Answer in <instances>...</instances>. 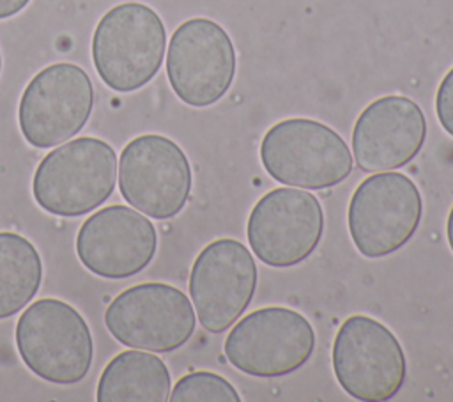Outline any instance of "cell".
Wrapping results in <instances>:
<instances>
[{
  "label": "cell",
  "mask_w": 453,
  "mask_h": 402,
  "mask_svg": "<svg viewBox=\"0 0 453 402\" xmlns=\"http://www.w3.org/2000/svg\"><path fill=\"white\" fill-rule=\"evenodd\" d=\"M117 154L94 136L65 142L48 152L35 168L32 195L37 205L57 216H81L104 204L115 189Z\"/></svg>",
  "instance_id": "obj_1"
},
{
  "label": "cell",
  "mask_w": 453,
  "mask_h": 402,
  "mask_svg": "<svg viewBox=\"0 0 453 402\" xmlns=\"http://www.w3.org/2000/svg\"><path fill=\"white\" fill-rule=\"evenodd\" d=\"M166 30L159 14L140 2L111 7L92 35V60L99 78L117 92L147 85L159 71Z\"/></svg>",
  "instance_id": "obj_2"
},
{
  "label": "cell",
  "mask_w": 453,
  "mask_h": 402,
  "mask_svg": "<svg viewBox=\"0 0 453 402\" xmlns=\"http://www.w3.org/2000/svg\"><path fill=\"white\" fill-rule=\"evenodd\" d=\"M260 161L274 181L303 189L333 188L352 172L347 142L327 124L304 117L273 124L262 138Z\"/></svg>",
  "instance_id": "obj_3"
},
{
  "label": "cell",
  "mask_w": 453,
  "mask_h": 402,
  "mask_svg": "<svg viewBox=\"0 0 453 402\" xmlns=\"http://www.w3.org/2000/svg\"><path fill=\"white\" fill-rule=\"evenodd\" d=\"M16 347L23 363L55 384L81 381L92 365V335L81 313L62 299L42 298L16 322Z\"/></svg>",
  "instance_id": "obj_4"
},
{
  "label": "cell",
  "mask_w": 453,
  "mask_h": 402,
  "mask_svg": "<svg viewBox=\"0 0 453 402\" xmlns=\"http://www.w3.org/2000/svg\"><path fill=\"white\" fill-rule=\"evenodd\" d=\"M331 359L338 384L356 400H389L405 381L407 361L398 338L382 322L363 313L342 322Z\"/></svg>",
  "instance_id": "obj_5"
},
{
  "label": "cell",
  "mask_w": 453,
  "mask_h": 402,
  "mask_svg": "<svg viewBox=\"0 0 453 402\" xmlns=\"http://www.w3.org/2000/svg\"><path fill=\"white\" fill-rule=\"evenodd\" d=\"M423 200L418 186L400 172H379L354 189L347 223L356 250L368 259L398 251L418 230Z\"/></svg>",
  "instance_id": "obj_6"
},
{
  "label": "cell",
  "mask_w": 453,
  "mask_h": 402,
  "mask_svg": "<svg viewBox=\"0 0 453 402\" xmlns=\"http://www.w3.org/2000/svg\"><path fill=\"white\" fill-rule=\"evenodd\" d=\"M315 349L310 321L287 306H265L242 317L225 338L226 359L242 374L274 379L299 370Z\"/></svg>",
  "instance_id": "obj_7"
},
{
  "label": "cell",
  "mask_w": 453,
  "mask_h": 402,
  "mask_svg": "<svg viewBox=\"0 0 453 402\" xmlns=\"http://www.w3.org/2000/svg\"><path fill=\"white\" fill-rule=\"evenodd\" d=\"M104 324L122 345L152 352L182 347L195 331V308L173 285L149 282L122 290L106 308Z\"/></svg>",
  "instance_id": "obj_8"
},
{
  "label": "cell",
  "mask_w": 453,
  "mask_h": 402,
  "mask_svg": "<svg viewBox=\"0 0 453 402\" xmlns=\"http://www.w3.org/2000/svg\"><path fill=\"white\" fill-rule=\"evenodd\" d=\"M191 181L184 151L163 135H140L120 152V195L150 218L168 220L179 214L189 198Z\"/></svg>",
  "instance_id": "obj_9"
},
{
  "label": "cell",
  "mask_w": 453,
  "mask_h": 402,
  "mask_svg": "<svg viewBox=\"0 0 453 402\" xmlns=\"http://www.w3.org/2000/svg\"><path fill=\"white\" fill-rule=\"evenodd\" d=\"M166 76L175 96L189 106L219 101L235 76V48L226 30L209 18L180 23L170 37Z\"/></svg>",
  "instance_id": "obj_10"
},
{
  "label": "cell",
  "mask_w": 453,
  "mask_h": 402,
  "mask_svg": "<svg viewBox=\"0 0 453 402\" xmlns=\"http://www.w3.org/2000/svg\"><path fill=\"white\" fill-rule=\"evenodd\" d=\"M92 104L94 89L88 74L76 64H51L39 71L21 94V135L37 149L55 147L81 131Z\"/></svg>",
  "instance_id": "obj_11"
},
{
  "label": "cell",
  "mask_w": 453,
  "mask_h": 402,
  "mask_svg": "<svg viewBox=\"0 0 453 402\" xmlns=\"http://www.w3.org/2000/svg\"><path fill=\"white\" fill-rule=\"evenodd\" d=\"M324 213L319 198L304 189L274 188L253 205L246 236L251 251L271 267L306 260L320 243Z\"/></svg>",
  "instance_id": "obj_12"
},
{
  "label": "cell",
  "mask_w": 453,
  "mask_h": 402,
  "mask_svg": "<svg viewBox=\"0 0 453 402\" xmlns=\"http://www.w3.org/2000/svg\"><path fill=\"white\" fill-rule=\"evenodd\" d=\"M257 280L255 259L241 241L221 237L209 243L189 273L198 322L209 333L226 331L251 303Z\"/></svg>",
  "instance_id": "obj_13"
},
{
  "label": "cell",
  "mask_w": 453,
  "mask_h": 402,
  "mask_svg": "<svg viewBox=\"0 0 453 402\" xmlns=\"http://www.w3.org/2000/svg\"><path fill=\"white\" fill-rule=\"evenodd\" d=\"M156 227L127 205H108L85 220L76 236L80 262L94 274L122 280L138 274L156 255Z\"/></svg>",
  "instance_id": "obj_14"
},
{
  "label": "cell",
  "mask_w": 453,
  "mask_h": 402,
  "mask_svg": "<svg viewBox=\"0 0 453 402\" xmlns=\"http://www.w3.org/2000/svg\"><path fill=\"white\" fill-rule=\"evenodd\" d=\"M426 138V119L407 96H382L356 119L352 152L363 172H388L412 161Z\"/></svg>",
  "instance_id": "obj_15"
},
{
  "label": "cell",
  "mask_w": 453,
  "mask_h": 402,
  "mask_svg": "<svg viewBox=\"0 0 453 402\" xmlns=\"http://www.w3.org/2000/svg\"><path fill=\"white\" fill-rule=\"evenodd\" d=\"M170 372L161 358L143 349L124 351L104 367L96 398L99 402H165Z\"/></svg>",
  "instance_id": "obj_16"
},
{
  "label": "cell",
  "mask_w": 453,
  "mask_h": 402,
  "mask_svg": "<svg viewBox=\"0 0 453 402\" xmlns=\"http://www.w3.org/2000/svg\"><path fill=\"white\" fill-rule=\"evenodd\" d=\"M42 282V260L35 246L14 232H0V319L25 308Z\"/></svg>",
  "instance_id": "obj_17"
},
{
  "label": "cell",
  "mask_w": 453,
  "mask_h": 402,
  "mask_svg": "<svg viewBox=\"0 0 453 402\" xmlns=\"http://www.w3.org/2000/svg\"><path fill=\"white\" fill-rule=\"evenodd\" d=\"M168 400L172 402H239L237 390L221 375L207 370H198L182 375Z\"/></svg>",
  "instance_id": "obj_18"
},
{
  "label": "cell",
  "mask_w": 453,
  "mask_h": 402,
  "mask_svg": "<svg viewBox=\"0 0 453 402\" xmlns=\"http://www.w3.org/2000/svg\"><path fill=\"white\" fill-rule=\"evenodd\" d=\"M435 113L442 129L453 136V67L444 74L437 87Z\"/></svg>",
  "instance_id": "obj_19"
},
{
  "label": "cell",
  "mask_w": 453,
  "mask_h": 402,
  "mask_svg": "<svg viewBox=\"0 0 453 402\" xmlns=\"http://www.w3.org/2000/svg\"><path fill=\"white\" fill-rule=\"evenodd\" d=\"M30 0H0V19L11 18L23 11Z\"/></svg>",
  "instance_id": "obj_20"
},
{
  "label": "cell",
  "mask_w": 453,
  "mask_h": 402,
  "mask_svg": "<svg viewBox=\"0 0 453 402\" xmlns=\"http://www.w3.org/2000/svg\"><path fill=\"white\" fill-rule=\"evenodd\" d=\"M446 237H448V244L453 251V205L449 209V214H448V221H446Z\"/></svg>",
  "instance_id": "obj_21"
},
{
  "label": "cell",
  "mask_w": 453,
  "mask_h": 402,
  "mask_svg": "<svg viewBox=\"0 0 453 402\" xmlns=\"http://www.w3.org/2000/svg\"><path fill=\"white\" fill-rule=\"evenodd\" d=\"M0 71H2V55H0Z\"/></svg>",
  "instance_id": "obj_22"
}]
</instances>
